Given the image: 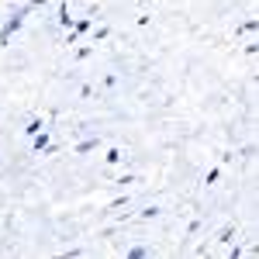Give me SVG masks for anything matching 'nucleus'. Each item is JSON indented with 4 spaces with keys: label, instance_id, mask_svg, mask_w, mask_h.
I'll use <instances>...</instances> for the list:
<instances>
[{
    "label": "nucleus",
    "instance_id": "nucleus-1",
    "mask_svg": "<svg viewBox=\"0 0 259 259\" xmlns=\"http://www.w3.org/2000/svg\"><path fill=\"white\" fill-rule=\"evenodd\" d=\"M35 7H38V0H31V4H24V7H18V11H14V14H11V18H7V24H4V28H0V49H4V45H7V38H11V35H14V31H18L21 24H24V18H28V14H31V11H35Z\"/></svg>",
    "mask_w": 259,
    "mask_h": 259
},
{
    "label": "nucleus",
    "instance_id": "nucleus-2",
    "mask_svg": "<svg viewBox=\"0 0 259 259\" xmlns=\"http://www.w3.org/2000/svg\"><path fill=\"white\" fill-rule=\"evenodd\" d=\"M31 149H35V152H52V142H49V135H45V132H38V135H31Z\"/></svg>",
    "mask_w": 259,
    "mask_h": 259
},
{
    "label": "nucleus",
    "instance_id": "nucleus-3",
    "mask_svg": "<svg viewBox=\"0 0 259 259\" xmlns=\"http://www.w3.org/2000/svg\"><path fill=\"white\" fill-rule=\"evenodd\" d=\"M149 252H152L149 245H132V249H128V259H145Z\"/></svg>",
    "mask_w": 259,
    "mask_h": 259
},
{
    "label": "nucleus",
    "instance_id": "nucleus-4",
    "mask_svg": "<svg viewBox=\"0 0 259 259\" xmlns=\"http://www.w3.org/2000/svg\"><path fill=\"white\" fill-rule=\"evenodd\" d=\"M97 145H100L97 139H87V142H80V145H76V152H94Z\"/></svg>",
    "mask_w": 259,
    "mask_h": 259
},
{
    "label": "nucleus",
    "instance_id": "nucleus-5",
    "mask_svg": "<svg viewBox=\"0 0 259 259\" xmlns=\"http://www.w3.org/2000/svg\"><path fill=\"white\" fill-rule=\"evenodd\" d=\"M83 31H90V18H80L73 24V35H83Z\"/></svg>",
    "mask_w": 259,
    "mask_h": 259
},
{
    "label": "nucleus",
    "instance_id": "nucleus-6",
    "mask_svg": "<svg viewBox=\"0 0 259 259\" xmlns=\"http://www.w3.org/2000/svg\"><path fill=\"white\" fill-rule=\"evenodd\" d=\"M59 24H62V28H69V24H73V18H69V7H66V4L59 7Z\"/></svg>",
    "mask_w": 259,
    "mask_h": 259
},
{
    "label": "nucleus",
    "instance_id": "nucleus-7",
    "mask_svg": "<svg viewBox=\"0 0 259 259\" xmlns=\"http://www.w3.org/2000/svg\"><path fill=\"white\" fill-rule=\"evenodd\" d=\"M41 128H45V124H41V121H38V118H35V121H31V124H28V128H24V132H28V135H38Z\"/></svg>",
    "mask_w": 259,
    "mask_h": 259
},
{
    "label": "nucleus",
    "instance_id": "nucleus-8",
    "mask_svg": "<svg viewBox=\"0 0 259 259\" xmlns=\"http://www.w3.org/2000/svg\"><path fill=\"white\" fill-rule=\"evenodd\" d=\"M232 235H235V228L228 225V228H221V235H218V242H232Z\"/></svg>",
    "mask_w": 259,
    "mask_h": 259
},
{
    "label": "nucleus",
    "instance_id": "nucleus-9",
    "mask_svg": "<svg viewBox=\"0 0 259 259\" xmlns=\"http://www.w3.org/2000/svg\"><path fill=\"white\" fill-rule=\"evenodd\" d=\"M252 31H256V21H245V24L239 28V35H252Z\"/></svg>",
    "mask_w": 259,
    "mask_h": 259
}]
</instances>
